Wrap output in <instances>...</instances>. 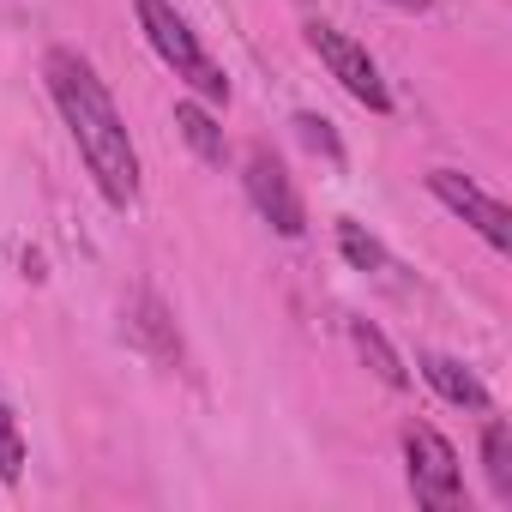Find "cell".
<instances>
[{
  "mask_svg": "<svg viewBox=\"0 0 512 512\" xmlns=\"http://www.w3.org/2000/svg\"><path fill=\"white\" fill-rule=\"evenodd\" d=\"M43 79H49V97H55V109H61V121H67V133H73L91 181H97V193L115 211L139 205V151H133L127 121H121L109 85L97 79V67L79 49H49Z\"/></svg>",
  "mask_w": 512,
  "mask_h": 512,
  "instance_id": "cell-1",
  "label": "cell"
},
{
  "mask_svg": "<svg viewBox=\"0 0 512 512\" xmlns=\"http://www.w3.org/2000/svg\"><path fill=\"white\" fill-rule=\"evenodd\" d=\"M133 13H139L145 43L157 49V61H163L175 79H187L205 103H229V79H223V67L205 55V43L193 37V25L175 13V0H133Z\"/></svg>",
  "mask_w": 512,
  "mask_h": 512,
  "instance_id": "cell-2",
  "label": "cell"
},
{
  "mask_svg": "<svg viewBox=\"0 0 512 512\" xmlns=\"http://www.w3.org/2000/svg\"><path fill=\"white\" fill-rule=\"evenodd\" d=\"M404 476H410V494L416 506L428 512H458L464 506V470H458V452L440 428L428 422H410L404 428Z\"/></svg>",
  "mask_w": 512,
  "mask_h": 512,
  "instance_id": "cell-3",
  "label": "cell"
},
{
  "mask_svg": "<svg viewBox=\"0 0 512 512\" xmlns=\"http://www.w3.org/2000/svg\"><path fill=\"white\" fill-rule=\"evenodd\" d=\"M308 49L320 55V67L362 103V109H374V115H392V91H386V79H380V67H374V55L356 43V37H344L338 25H308Z\"/></svg>",
  "mask_w": 512,
  "mask_h": 512,
  "instance_id": "cell-4",
  "label": "cell"
},
{
  "mask_svg": "<svg viewBox=\"0 0 512 512\" xmlns=\"http://www.w3.org/2000/svg\"><path fill=\"white\" fill-rule=\"evenodd\" d=\"M241 181H247V199H253V211H260L284 241H296L302 229H308V211H302V193H296V181H290V169H284V157L272 151V145H253L247 151V163H241Z\"/></svg>",
  "mask_w": 512,
  "mask_h": 512,
  "instance_id": "cell-5",
  "label": "cell"
},
{
  "mask_svg": "<svg viewBox=\"0 0 512 512\" xmlns=\"http://www.w3.org/2000/svg\"><path fill=\"white\" fill-rule=\"evenodd\" d=\"M428 193H434L452 217H464V223H470L494 253H506V247H512V211H506L494 193H482L470 175H458V169H434V175H428Z\"/></svg>",
  "mask_w": 512,
  "mask_h": 512,
  "instance_id": "cell-6",
  "label": "cell"
},
{
  "mask_svg": "<svg viewBox=\"0 0 512 512\" xmlns=\"http://www.w3.org/2000/svg\"><path fill=\"white\" fill-rule=\"evenodd\" d=\"M121 332H127V344L133 350H145L151 362H181V332H175V314L163 308V296L157 290H133L127 296V308H121Z\"/></svg>",
  "mask_w": 512,
  "mask_h": 512,
  "instance_id": "cell-7",
  "label": "cell"
},
{
  "mask_svg": "<svg viewBox=\"0 0 512 512\" xmlns=\"http://www.w3.org/2000/svg\"><path fill=\"white\" fill-rule=\"evenodd\" d=\"M416 368H422V380L452 404V410H488V386L458 362V356H440V350H422L416 356Z\"/></svg>",
  "mask_w": 512,
  "mask_h": 512,
  "instance_id": "cell-8",
  "label": "cell"
},
{
  "mask_svg": "<svg viewBox=\"0 0 512 512\" xmlns=\"http://www.w3.org/2000/svg\"><path fill=\"white\" fill-rule=\"evenodd\" d=\"M350 344H356V356L368 362V374H374L380 386H392V392H404V386H410V368H404V356L386 344V332H380L374 320H350Z\"/></svg>",
  "mask_w": 512,
  "mask_h": 512,
  "instance_id": "cell-9",
  "label": "cell"
},
{
  "mask_svg": "<svg viewBox=\"0 0 512 512\" xmlns=\"http://www.w3.org/2000/svg\"><path fill=\"white\" fill-rule=\"evenodd\" d=\"M175 127H181V139L193 145V157H199V163H211V169H223V163H229V139H223V127H217L199 103H175Z\"/></svg>",
  "mask_w": 512,
  "mask_h": 512,
  "instance_id": "cell-10",
  "label": "cell"
},
{
  "mask_svg": "<svg viewBox=\"0 0 512 512\" xmlns=\"http://www.w3.org/2000/svg\"><path fill=\"white\" fill-rule=\"evenodd\" d=\"M338 253H344V260H350L356 272H374V278L398 272V266H392V253H386V247H380V241H374L356 217H338Z\"/></svg>",
  "mask_w": 512,
  "mask_h": 512,
  "instance_id": "cell-11",
  "label": "cell"
},
{
  "mask_svg": "<svg viewBox=\"0 0 512 512\" xmlns=\"http://www.w3.org/2000/svg\"><path fill=\"white\" fill-rule=\"evenodd\" d=\"M482 464H488L494 494L512 500V422H506V416H488V422H482Z\"/></svg>",
  "mask_w": 512,
  "mask_h": 512,
  "instance_id": "cell-12",
  "label": "cell"
},
{
  "mask_svg": "<svg viewBox=\"0 0 512 512\" xmlns=\"http://www.w3.org/2000/svg\"><path fill=\"white\" fill-rule=\"evenodd\" d=\"M25 476V428H19V416H13V404H7V392H0V482H19Z\"/></svg>",
  "mask_w": 512,
  "mask_h": 512,
  "instance_id": "cell-13",
  "label": "cell"
},
{
  "mask_svg": "<svg viewBox=\"0 0 512 512\" xmlns=\"http://www.w3.org/2000/svg\"><path fill=\"white\" fill-rule=\"evenodd\" d=\"M296 133H302V145H308V151H320V157H326L332 169L344 163V139L332 133V121H326V115H314V109H302V115H296Z\"/></svg>",
  "mask_w": 512,
  "mask_h": 512,
  "instance_id": "cell-14",
  "label": "cell"
},
{
  "mask_svg": "<svg viewBox=\"0 0 512 512\" xmlns=\"http://www.w3.org/2000/svg\"><path fill=\"white\" fill-rule=\"evenodd\" d=\"M386 7H398V13H428L434 0H386Z\"/></svg>",
  "mask_w": 512,
  "mask_h": 512,
  "instance_id": "cell-15",
  "label": "cell"
}]
</instances>
